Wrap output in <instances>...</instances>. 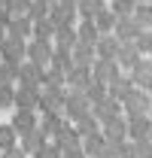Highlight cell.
Segmentation results:
<instances>
[{"mask_svg": "<svg viewBox=\"0 0 152 158\" xmlns=\"http://www.w3.org/2000/svg\"><path fill=\"white\" fill-rule=\"evenodd\" d=\"M64 100H67V85H52L46 82L40 88V113H64Z\"/></svg>", "mask_w": 152, "mask_h": 158, "instance_id": "obj_1", "label": "cell"}, {"mask_svg": "<svg viewBox=\"0 0 152 158\" xmlns=\"http://www.w3.org/2000/svg\"><path fill=\"white\" fill-rule=\"evenodd\" d=\"M85 113H91V100L85 98V91H76V88H67V100H64V118H82Z\"/></svg>", "mask_w": 152, "mask_h": 158, "instance_id": "obj_2", "label": "cell"}, {"mask_svg": "<svg viewBox=\"0 0 152 158\" xmlns=\"http://www.w3.org/2000/svg\"><path fill=\"white\" fill-rule=\"evenodd\" d=\"M49 19L55 24H79V9L73 0H55L49 3Z\"/></svg>", "mask_w": 152, "mask_h": 158, "instance_id": "obj_3", "label": "cell"}, {"mask_svg": "<svg viewBox=\"0 0 152 158\" xmlns=\"http://www.w3.org/2000/svg\"><path fill=\"white\" fill-rule=\"evenodd\" d=\"M52 52H55V43H52V40H43V37H31L27 40V61L49 67Z\"/></svg>", "mask_w": 152, "mask_h": 158, "instance_id": "obj_4", "label": "cell"}, {"mask_svg": "<svg viewBox=\"0 0 152 158\" xmlns=\"http://www.w3.org/2000/svg\"><path fill=\"white\" fill-rule=\"evenodd\" d=\"M122 73H125V70H122V64L116 58H95V64H91V76H95L97 82H107V85H110L113 79H119Z\"/></svg>", "mask_w": 152, "mask_h": 158, "instance_id": "obj_5", "label": "cell"}, {"mask_svg": "<svg viewBox=\"0 0 152 158\" xmlns=\"http://www.w3.org/2000/svg\"><path fill=\"white\" fill-rule=\"evenodd\" d=\"M0 58L3 61H24L27 58V40L15 37V34H6L3 46H0Z\"/></svg>", "mask_w": 152, "mask_h": 158, "instance_id": "obj_6", "label": "cell"}, {"mask_svg": "<svg viewBox=\"0 0 152 158\" xmlns=\"http://www.w3.org/2000/svg\"><path fill=\"white\" fill-rule=\"evenodd\" d=\"M100 131H103V137L110 140V143H119V140H128V116L122 113V116H110L100 122Z\"/></svg>", "mask_w": 152, "mask_h": 158, "instance_id": "obj_7", "label": "cell"}, {"mask_svg": "<svg viewBox=\"0 0 152 158\" xmlns=\"http://www.w3.org/2000/svg\"><path fill=\"white\" fill-rule=\"evenodd\" d=\"M52 143H55L61 152H67V149H76V146H82V137H79V131H76V125L67 118L61 128L55 131V137H52Z\"/></svg>", "mask_w": 152, "mask_h": 158, "instance_id": "obj_8", "label": "cell"}, {"mask_svg": "<svg viewBox=\"0 0 152 158\" xmlns=\"http://www.w3.org/2000/svg\"><path fill=\"white\" fill-rule=\"evenodd\" d=\"M122 106H125V116H137V113H149L152 106V94L146 88H134L128 98L122 100Z\"/></svg>", "mask_w": 152, "mask_h": 158, "instance_id": "obj_9", "label": "cell"}, {"mask_svg": "<svg viewBox=\"0 0 152 158\" xmlns=\"http://www.w3.org/2000/svg\"><path fill=\"white\" fill-rule=\"evenodd\" d=\"M40 88L43 85H15V110H37L40 106Z\"/></svg>", "mask_w": 152, "mask_h": 158, "instance_id": "obj_10", "label": "cell"}, {"mask_svg": "<svg viewBox=\"0 0 152 158\" xmlns=\"http://www.w3.org/2000/svg\"><path fill=\"white\" fill-rule=\"evenodd\" d=\"M143 137H152V116L149 113L128 116V140H143Z\"/></svg>", "mask_w": 152, "mask_h": 158, "instance_id": "obj_11", "label": "cell"}, {"mask_svg": "<svg viewBox=\"0 0 152 158\" xmlns=\"http://www.w3.org/2000/svg\"><path fill=\"white\" fill-rule=\"evenodd\" d=\"M128 76L134 79L137 88H146V91H149V85H152V58H149V55H143V58L128 70Z\"/></svg>", "mask_w": 152, "mask_h": 158, "instance_id": "obj_12", "label": "cell"}, {"mask_svg": "<svg viewBox=\"0 0 152 158\" xmlns=\"http://www.w3.org/2000/svg\"><path fill=\"white\" fill-rule=\"evenodd\" d=\"M19 82H24V85H43L46 82V67L24 58L21 61V70H19Z\"/></svg>", "mask_w": 152, "mask_h": 158, "instance_id": "obj_13", "label": "cell"}, {"mask_svg": "<svg viewBox=\"0 0 152 158\" xmlns=\"http://www.w3.org/2000/svg\"><path fill=\"white\" fill-rule=\"evenodd\" d=\"M40 110H15V116H12V128L21 134H27V131H34V128H40Z\"/></svg>", "mask_w": 152, "mask_h": 158, "instance_id": "obj_14", "label": "cell"}, {"mask_svg": "<svg viewBox=\"0 0 152 158\" xmlns=\"http://www.w3.org/2000/svg\"><path fill=\"white\" fill-rule=\"evenodd\" d=\"M91 67H79L73 64L70 70H67V88H76V91H85L88 85H91Z\"/></svg>", "mask_w": 152, "mask_h": 158, "instance_id": "obj_15", "label": "cell"}, {"mask_svg": "<svg viewBox=\"0 0 152 158\" xmlns=\"http://www.w3.org/2000/svg\"><path fill=\"white\" fill-rule=\"evenodd\" d=\"M97 49V58H119V49H122V40L116 34H100L95 43Z\"/></svg>", "mask_w": 152, "mask_h": 158, "instance_id": "obj_16", "label": "cell"}, {"mask_svg": "<svg viewBox=\"0 0 152 158\" xmlns=\"http://www.w3.org/2000/svg\"><path fill=\"white\" fill-rule=\"evenodd\" d=\"M91 113L103 122V118H110V116H122V113H125V106H122V100H116V98H110V94H107L103 100L91 103Z\"/></svg>", "mask_w": 152, "mask_h": 158, "instance_id": "obj_17", "label": "cell"}, {"mask_svg": "<svg viewBox=\"0 0 152 158\" xmlns=\"http://www.w3.org/2000/svg\"><path fill=\"white\" fill-rule=\"evenodd\" d=\"M140 31H146V27H140L134 15H125V19H119V21H116V31H113V34L122 40V43H134V37H137Z\"/></svg>", "mask_w": 152, "mask_h": 158, "instance_id": "obj_18", "label": "cell"}, {"mask_svg": "<svg viewBox=\"0 0 152 158\" xmlns=\"http://www.w3.org/2000/svg\"><path fill=\"white\" fill-rule=\"evenodd\" d=\"M82 149H85V155H88V158H100V155H103V149H107V137H103V131H91V134H85V137H82Z\"/></svg>", "mask_w": 152, "mask_h": 158, "instance_id": "obj_19", "label": "cell"}, {"mask_svg": "<svg viewBox=\"0 0 152 158\" xmlns=\"http://www.w3.org/2000/svg\"><path fill=\"white\" fill-rule=\"evenodd\" d=\"M58 49H73L79 43V34H76V24H58L55 27V37H52Z\"/></svg>", "mask_w": 152, "mask_h": 158, "instance_id": "obj_20", "label": "cell"}, {"mask_svg": "<svg viewBox=\"0 0 152 158\" xmlns=\"http://www.w3.org/2000/svg\"><path fill=\"white\" fill-rule=\"evenodd\" d=\"M9 34H15V37H24V40H31L34 37V19L24 12V15H12L9 19V27H6Z\"/></svg>", "mask_w": 152, "mask_h": 158, "instance_id": "obj_21", "label": "cell"}, {"mask_svg": "<svg viewBox=\"0 0 152 158\" xmlns=\"http://www.w3.org/2000/svg\"><path fill=\"white\" fill-rule=\"evenodd\" d=\"M107 88H110V98L125 100V98H128V94L134 91V88H137V85H134V79L128 76V73H122V76H119V79H113V82H110Z\"/></svg>", "mask_w": 152, "mask_h": 158, "instance_id": "obj_22", "label": "cell"}, {"mask_svg": "<svg viewBox=\"0 0 152 158\" xmlns=\"http://www.w3.org/2000/svg\"><path fill=\"white\" fill-rule=\"evenodd\" d=\"M64 122H67V118H64V113H40V131L52 140V137H55V131L64 125Z\"/></svg>", "mask_w": 152, "mask_h": 158, "instance_id": "obj_23", "label": "cell"}, {"mask_svg": "<svg viewBox=\"0 0 152 158\" xmlns=\"http://www.w3.org/2000/svg\"><path fill=\"white\" fill-rule=\"evenodd\" d=\"M46 140H49V137H46L40 128H34V131H27V134H21V137H19V146L24 149V152H27V155H34L40 146L46 143Z\"/></svg>", "mask_w": 152, "mask_h": 158, "instance_id": "obj_24", "label": "cell"}, {"mask_svg": "<svg viewBox=\"0 0 152 158\" xmlns=\"http://www.w3.org/2000/svg\"><path fill=\"white\" fill-rule=\"evenodd\" d=\"M76 34H79V43H88V46H95L97 37H100V31H97L95 19H79V24H76Z\"/></svg>", "mask_w": 152, "mask_h": 158, "instance_id": "obj_25", "label": "cell"}, {"mask_svg": "<svg viewBox=\"0 0 152 158\" xmlns=\"http://www.w3.org/2000/svg\"><path fill=\"white\" fill-rule=\"evenodd\" d=\"M95 58H97L95 46H88V43H76V46H73V61L79 64V67H91Z\"/></svg>", "mask_w": 152, "mask_h": 158, "instance_id": "obj_26", "label": "cell"}, {"mask_svg": "<svg viewBox=\"0 0 152 158\" xmlns=\"http://www.w3.org/2000/svg\"><path fill=\"white\" fill-rule=\"evenodd\" d=\"M143 58V55H140V52H137V46H134V43H122V49H119V64H122V70H125V73H128V70H131L134 64H137V61Z\"/></svg>", "mask_w": 152, "mask_h": 158, "instance_id": "obj_27", "label": "cell"}, {"mask_svg": "<svg viewBox=\"0 0 152 158\" xmlns=\"http://www.w3.org/2000/svg\"><path fill=\"white\" fill-rule=\"evenodd\" d=\"M116 21H119V15H116L110 6H103V9L95 15V24H97L100 34H113V31H116Z\"/></svg>", "mask_w": 152, "mask_h": 158, "instance_id": "obj_28", "label": "cell"}, {"mask_svg": "<svg viewBox=\"0 0 152 158\" xmlns=\"http://www.w3.org/2000/svg\"><path fill=\"white\" fill-rule=\"evenodd\" d=\"M110 6V0H76V9H79V19H95L97 12Z\"/></svg>", "mask_w": 152, "mask_h": 158, "instance_id": "obj_29", "label": "cell"}, {"mask_svg": "<svg viewBox=\"0 0 152 158\" xmlns=\"http://www.w3.org/2000/svg\"><path fill=\"white\" fill-rule=\"evenodd\" d=\"M19 70H21V61H3L0 58V82L19 85Z\"/></svg>", "mask_w": 152, "mask_h": 158, "instance_id": "obj_30", "label": "cell"}, {"mask_svg": "<svg viewBox=\"0 0 152 158\" xmlns=\"http://www.w3.org/2000/svg\"><path fill=\"white\" fill-rule=\"evenodd\" d=\"M49 64L67 73V70L76 64V61H73V49H58V46H55V52H52V61H49Z\"/></svg>", "mask_w": 152, "mask_h": 158, "instance_id": "obj_31", "label": "cell"}, {"mask_svg": "<svg viewBox=\"0 0 152 158\" xmlns=\"http://www.w3.org/2000/svg\"><path fill=\"white\" fill-rule=\"evenodd\" d=\"M128 152H131V158H152V140L149 137L128 140Z\"/></svg>", "mask_w": 152, "mask_h": 158, "instance_id": "obj_32", "label": "cell"}, {"mask_svg": "<svg viewBox=\"0 0 152 158\" xmlns=\"http://www.w3.org/2000/svg\"><path fill=\"white\" fill-rule=\"evenodd\" d=\"M73 125H76V131H79V137H85V134H91V131H100V118H97L95 113H85L82 118H76Z\"/></svg>", "mask_w": 152, "mask_h": 158, "instance_id": "obj_33", "label": "cell"}, {"mask_svg": "<svg viewBox=\"0 0 152 158\" xmlns=\"http://www.w3.org/2000/svg\"><path fill=\"white\" fill-rule=\"evenodd\" d=\"M12 146H19V131L12 128V122H9V125H0V149L6 152V149H12Z\"/></svg>", "mask_w": 152, "mask_h": 158, "instance_id": "obj_34", "label": "cell"}, {"mask_svg": "<svg viewBox=\"0 0 152 158\" xmlns=\"http://www.w3.org/2000/svg\"><path fill=\"white\" fill-rule=\"evenodd\" d=\"M55 27H58V24L49 19V15H46V19H37V21H34V37L52 40V37H55Z\"/></svg>", "mask_w": 152, "mask_h": 158, "instance_id": "obj_35", "label": "cell"}, {"mask_svg": "<svg viewBox=\"0 0 152 158\" xmlns=\"http://www.w3.org/2000/svg\"><path fill=\"white\" fill-rule=\"evenodd\" d=\"M100 158H131V152H128V140H119V143H110V140H107V149H103Z\"/></svg>", "mask_w": 152, "mask_h": 158, "instance_id": "obj_36", "label": "cell"}, {"mask_svg": "<svg viewBox=\"0 0 152 158\" xmlns=\"http://www.w3.org/2000/svg\"><path fill=\"white\" fill-rule=\"evenodd\" d=\"M134 19H137V24H140V27H146V31L152 27V3H149V0H146V3H137Z\"/></svg>", "mask_w": 152, "mask_h": 158, "instance_id": "obj_37", "label": "cell"}, {"mask_svg": "<svg viewBox=\"0 0 152 158\" xmlns=\"http://www.w3.org/2000/svg\"><path fill=\"white\" fill-rule=\"evenodd\" d=\"M12 106H15V85L0 82V113L3 110H12Z\"/></svg>", "mask_w": 152, "mask_h": 158, "instance_id": "obj_38", "label": "cell"}, {"mask_svg": "<svg viewBox=\"0 0 152 158\" xmlns=\"http://www.w3.org/2000/svg\"><path fill=\"white\" fill-rule=\"evenodd\" d=\"M110 94V88H107V82H97V79H91V85L85 88V98L91 100V103H97V100H103Z\"/></svg>", "mask_w": 152, "mask_h": 158, "instance_id": "obj_39", "label": "cell"}, {"mask_svg": "<svg viewBox=\"0 0 152 158\" xmlns=\"http://www.w3.org/2000/svg\"><path fill=\"white\" fill-rule=\"evenodd\" d=\"M110 9H113L119 19H125V15H134L137 0H110Z\"/></svg>", "mask_w": 152, "mask_h": 158, "instance_id": "obj_40", "label": "cell"}, {"mask_svg": "<svg viewBox=\"0 0 152 158\" xmlns=\"http://www.w3.org/2000/svg\"><path fill=\"white\" fill-rule=\"evenodd\" d=\"M134 46H137L140 55H149V52H152V34H149V31H140V34L134 37Z\"/></svg>", "mask_w": 152, "mask_h": 158, "instance_id": "obj_41", "label": "cell"}, {"mask_svg": "<svg viewBox=\"0 0 152 158\" xmlns=\"http://www.w3.org/2000/svg\"><path fill=\"white\" fill-rule=\"evenodd\" d=\"M27 15H31L34 21H37V19H46V15H49V3H46V0H31Z\"/></svg>", "mask_w": 152, "mask_h": 158, "instance_id": "obj_42", "label": "cell"}, {"mask_svg": "<svg viewBox=\"0 0 152 158\" xmlns=\"http://www.w3.org/2000/svg\"><path fill=\"white\" fill-rule=\"evenodd\" d=\"M34 158H61V149H58L52 140H46V143L40 146L37 152H34Z\"/></svg>", "mask_w": 152, "mask_h": 158, "instance_id": "obj_43", "label": "cell"}, {"mask_svg": "<svg viewBox=\"0 0 152 158\" xmlns=\"http://www.w3.org/2000/svg\"><path fill=\"white\" fill-rule=\"evenodd\" d=\"M3 6H6L12 15H24L27 6H31V0H3Z\"/></svg>", "mask_w": 152, "mask_h": 158, "instance_id": "obj_44", "label": "cell"}, {"mask_svg": "<svg viewBox=\"0 0 152 158\" xmlns=\"http://www.w3.org/2000/svg\"><path fill=\"white\" fill-rule=\"evenodd\" d=\"M3 158H27V152H24L21 146H12V149H6V152H3Z\"/></svg>", "mask_w": 152, "mask_h": 158, "instance_id": "obj_45", "label": "cell"}, {"mask_svg": "<svg viewBox=\"0 0 152 158\" xmlns=\"http://www.w3.org/2000/svg\"><path fill=\"white\" fill-rule=\"evenodd\" d=\"M61 158H88V155H85V149H82V146H76V149H67V152H61Z\"/></svg>", "mask_w": 152, "mask_h": 158, "instance_id": "obj_46", "label": "cell"}, {"mask_svg": "<svg viewBox=\"0 0 152 158\" xmlns=\"http://www.w3.org/2000/svg\"><path fill=\"white\" fill-rule=\"evenodd\" d=\"M6 34H9V31H6V24L0 21V46H3V40H6Z\"/></svg>", "mask_w": 152, "mask_h": 158, "instance_id": "obj_47", "label": "cell"}, {"mask_svg": "<svg viewBox=\"0 0 152 158\" xmlns=\"http://www.w3.org/2000/svg\"><path fill=\"white\" fill-rule=\"evenodd\" d=\"M137 3H146V0H137Z\"/></svg>", "mask_w": 152, "mask_h": 158, "instance_id": "obj_48", "label": "cell"}, {"mask_svg": "<svg viewBox=\"0 0 152 158\" xmlns=\"http://www.w3.org/2000/svg\"><path fill=\"white\" fill-rule=\"evenodd\" d=\"M0 9H3V0H0Z\"/></svg>", "mask_w": 152, "mask_h": 158, "instance_id": "obj_49", "label": "cell"}, {"mask_svg": "<svg viewBox=\"0 0 152 158\" xmlns=\"http://www.w3.org/2000/svg\"><path fill=\"white\" fill-rule=\"evenodd\" d=\"M46 3H55V0H46Z\"/></svg>", "mask_w": 152, "mask_h": 158, "instance_id": "obj_50", "label": "cell"}, {"mask_svg": "<svg viewBox=\"0 0 152 158\" xmlns=\"http://www.w3.org/2000/svg\"><path fill=\"white\" fill-rule=\"evenodd\" d=\"M0 158H3V149H0Z\"/></svg>", "mask_w": 152, "mask_h": 158, "instance_id": "obj_51", "label": "cell"}, {"mask_svg": "<svg viewBox=\"0 0 152 158\" xmlns=\"http://www.w3.org/2000/svg\"><path fill=\"white\" fill-rule=\"evenodd\" d=\"M149 116H152V106H149Z\"/></svg>", "mask_w": 152, "mask_h": 158, "instance_id": "obj_52", "label": "cell"}, {"mask_svg": "<svg viewBox=\"0 0 152 158\" xmlns=\"http://www.w3.org/2000/svg\"><path fill=\"white\" fill-rule=\"evenodd\" d=\"M149 94H152V85H149Z\"/></svg>", "mask_w": 152, "mask_h": 158, "instance_id": "obj_53", "label": "cell"}, {"mask_svg": "<svg viewBox=\"0 0 152 158\" xmlns=\"http://www.w3.org/2000/svg\"><path fill=\"white\" fill-rule=\"evenodd\" d=\"M149 34H152V27H149Z\"/></svg>", "mask_w": 152, "mask_h": 158, "instance_id": "obj_54", "label": "cell"}, {"mask_svg": "<svg viewBox=\"0 0 152 158\" xmlns=\"http://www.w3.org/2000/svg\"><path fill=\"white\" fill-rule=\"evenodd\" d=\"M149 58H152V52H149Z\"/></svg>", "mask_w": 152, "mask_h": 158, "instance_id": "obj_55", "label": "cell"}, {"mask_svg": "<svg viewBox=\"0 0 152 158\" xmlns=\"http://www.w3.org/2000/svg\"><path fill=\"white\" fill-rule=\"evenodd\" d=\"M73 3H76V0H73Z\"/></svg>", "mask_w": 152, "mask_h": 158, "instance_id": "obj_56", "label": "cell"}, {"mask_svg": "<svg viewBox=\"0 0 152 158\" xmlns=\"http://www.w3.org/2000/svg\"><path fill=\"white\" fill-rule=\"evenodd\" d=\"M149 3H152V0H149Z\"/></svg>", "mask_w": 152, "mask_h": 158, "instance_id": "obj_57", "label": "cell"}, {"mask_svg": "<svg viewBox=\"0 0 152 158\" xmlns=\"http://www.w3.org/2000/svg\"><path fill=\"white\" fill-rule=\"evenodd\" d=\"M149 140H152V137H149Z\"/></svg>", "mask_w": 152, "mask_h": 158, "instance_id": "obj_58", "label": "cell"}]
</instances>
